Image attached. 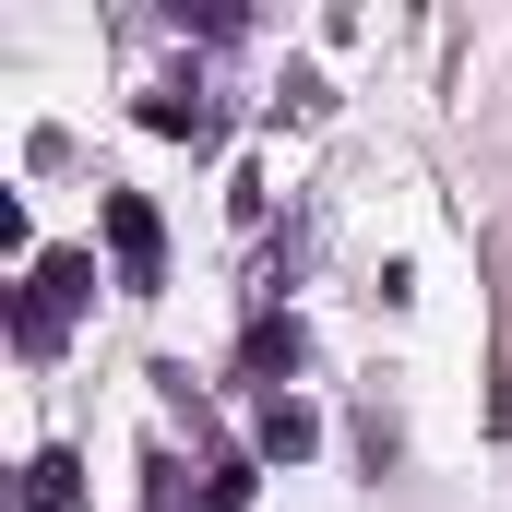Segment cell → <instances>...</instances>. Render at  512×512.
Masks as SVG:
<instances>
[{
  "instance_id": "obj_1",
  "label": "cell",
  "mask_w": 512,
  "mask_h": 512,
  "mask_svg": "<svg viewBox=\"0 0 512 512\" xmlns=\"http://www.w3.org/2000/svg\"><path fill=\"white\" fill-rule=\"evenodd\" d=\"M72 310H96V251H36L24 286H12V358L48 370L60 334H72Z\"/></svg>"
},
{
  "instance_id": "obj_2",
  "label": "cell",
  "mask_w": 512,
  "mask_h": 512,
  "mask_svg": "<svg viewBox=\"0 0 512 512\" xmlns=\"http://www.w3.org/2000/svg\"><path fill=\"white\" fill-rule=\"evenodd\" d=\"M96 227H108V286H120V298H155V286H167V227H155V203H143V191H108Z\"/></svg>"
},
{
  "instance_id": "obj_3",
  "label": "cell",
  "mask_w": 512,
  "mask_h": 512,
  "mask_svg": "<svg viewBox=\"0 0 512 512\" xmlns=\"http://www.w3.org/2000/svg\"><path fill=\"white\" fill-rule=\"evenodd\" d=\"M239 370H251L262 393H286L298 370H310V322H298V310H251V334H239Z\"/></svg>"
},
{
  "instance_id": "obj_4",
  "label": "cell",
  "mask_w": 512,
  "mask_h": 512,
  "mask_svg": "<svg viewBox=\"0 0 512 512\" xmlns=\"http://www.w3.org/2000/svg\"><path fill=\"white\" fill-rule=\"evenodd\" d=\"M131 120L155 131V143H215V96H203V84H143V108H131Z\"/></svg>"
},
{
  "instance_id": "obj_5",
  "label": "cell",
  "mask_w": 512,
  "mask_h": 512,
  "mask_svg": "<svg viewBox=\"0 0 512 512\" xmlns=\"http://www.w3.org/2000/svg\"><path fill=\"white\" fill-rule=\"evenodd\" d=\"M251 453H262V465H298V453H322V417H310L298 393H262V417H251Z\"/></svg>"
},
{
  "instance_id": "obj_6",
  "label": "cell",
  "mask_w": 512,
  "mask_h": 512,
  "mask_svg": "<svg viewBox=\"0 0 512 512\" xmlns=\"http://www.w3.org/2000/svg\"><path fill=\"white\" fill-rule=\"evenodd\" d=\"M24 512H84V453H24Z\"/></svg>"
},
{
  "instance_id": "obj_7",
  "label": "cell",
  "mask_w": 512,
  "mask_h": 512,
  "mask_svg": "<svg viewBox=\"0 0 512 512\" xmlns=\"http://www.w3.org/2000/svg\"><path fill=\"white\" fill-rule=\"evenodd\" d=\"M251 489H262V453H227V441H215V465H203V512H251Z\"/></svg>"
},
{
  "instance_id": "obj_8",
  "label": "cell",
  "mask_w": 512,
  "mask_h": 512,
  "mask_svg": "<svg viewBox=\"0 0 512 512\" xmlns=\"http://www.w3.org/2000/svg\"><path fill=\"white\" fill-rule=\"evenodd\" d=\"M179 24H191V36H239L251 12H239V0H179Z\"/></svg>"
},
{
  "instance_id": "obj_9",
  "label": "cell",
  "mask_w": 512,
  "mask_h": 512,
  "mask_svg": "<svg viewBox=\"0 0 512 512\" xmlns=\"http://www.w3.org/2000/svg\"><path fill=\"white\" fill-rule=\"evenodd\" d=\"M358 453H370V477H382V465H393V453H405V429H393V417H382V405H370V417H358Z\"/></svg>"
}]
</instances>
